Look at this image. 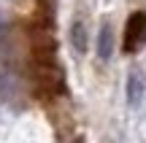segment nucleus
I'll return each instance as SVG.
<instances>
[{"instance_id":"obj_4","label":"nucleus","mask_w":146,"mask_h":143,"mask_svg":"<svg viewBox=\"0 0 146 143\" xmlns=\"http://www.w3.org/2000/svg\"><path fill=\"white\" fill-rule=\"evenodd\" d=\"M111 51H114V32H111V24H103L98 32V57L108 59Z\"/></svg>"},{"instance_id":"obj_1","label":"nucleus","mask_w":146,"mask_h":143,"mask_svg":"<svg viewBox=\"0 0 146 143\" xmlns=\"http://www.w3.org/2000/svg\"><path fill=\"white\" fill-rule=\"evenodd\" d=\"M146 43V14L138 11L127 19V27H125V51H135L138 46Z\"/></svg>"},{"instance_id":"obj_3","label":"nucleus","mask_w":146,"mask_h":143,"mask_svg":"<svg viewBox=\"0 0 146 143\" xmlns=\"http://www.w3.org/2000/svg\"><path fill=\"white\" fill-rule=\"evenodd\" d=\"M70 46H73V51H76L78 57L87 54V27H84L81 22H73L70 24Z\"/></svg>"},{"instance_id":"obj_2","label":"nucleus","mask_w":146,"mask_h":143,"mask_svg":"<svg viewBox=\"0 0 146 143\" xmlns=\"http://www.w3.org/2000/svg\"><path fill=\"white\" fill-rule=\"evenodd\" d=\"M143 95H146V78H143V73L133 70L130 78H127V103L130 105H138L143 100Z\"/></svg>"}]
</instances>
